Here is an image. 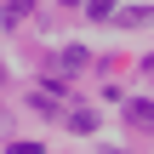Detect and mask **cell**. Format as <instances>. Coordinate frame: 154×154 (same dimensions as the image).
Listing matches in <instances>:
<instances>
[{"mask_svg": "<svg viewBox=\"0 0 154 154\" xmlns=\"http://www.w3.org/2000/svg\"><path fill=\"white\" fill-rule=\"evenodd\" d=\"M126 120L143 126V131H154V103H149V97H126Z\"/></svg>", "mask_w": 154, "mask_h": 154, "instance_id": "obj_1", "label": "cell"}, {"mask_svg": "<svg viewBox=\"0 0 154 154\" xmlns=\"http://www.w3.org/2000/svg\"><path fill=\"white\" fill-rule=\"evenodd\" d=\"M34 6H40V0H6L0 23H6V29H17V23H29V17H34Z\"/></svg>", "mask_w": 154, "mask_h": 154, "instance_id": "obj_2", "label": "cell"}, {"mask_svg": "<svg viewBox=\"0 0 154 154\" xmlns=\"http://www.w3.org/2000/svg\"><path fill=\"white\" fill-rule=\"evenodd\" d=\"M86 63H91V57H86V46H69V51H63V69H69V74H74V69H86Z\"/></svg>", "mask_w": 154, "mask_h": 154, "instance_id": "obj_3", "label": "cell"}, {"mask_svg": "<svg viewBox=\"0 0 154 154\" xmlns=\"http://www.w3.org/2000/svg\"><path fill=\"white\" fill-rule=\"evenodd\" d=\"M86 11H91V17H109V11H114V0H86Z\"/></svg>", "mask_w": 154, "mask_h": 154, "instance_id": "obj_4", "label": "cell"}]
</instances>
